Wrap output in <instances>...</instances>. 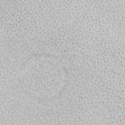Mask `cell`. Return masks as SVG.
<instances>
[{
	"label": "cell",
	"instance_id": "cell-1",
	"mask_svg": "<svg viewBox=\"0 0 125 125\" xmlns=\"http://www.w3.org/2000/svg\"><path fill=\"white\" fill-rule=\"evenodd\" d=\"M22 90L39 101L59 97L68 83V74L62 62L54 57L38 55L22 64L19 75Z\"/></svg>",
	"mask_w": 125,
	"mask_h": 125
}]
</instances>
